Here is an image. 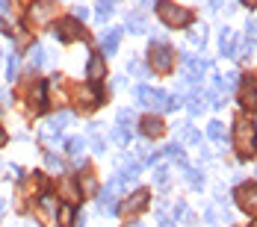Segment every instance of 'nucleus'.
I'll use <instances>...</instances> for the list:
<instances>
[{
  "label": "nucleus",
  "instance_id": "obj_29",
  "mask_svg": "<svg viewBox=\"0 0 257 227\" xmlns=\"http://www.w3.org/2000/svg\"><path fill=\"white\" fill-rule=\"evenodd\" d=\"M62 195H65V201L68 203H74L80 198V189L71 183V180H62Z\"/></svg>",
  "mask_w": 257,
  "mask_h": 227
},
{
  "label": "nucleus",
  "instance_id": "obj_19",
  "mask_svg": "<svg viewBox=\"0 0 257 227\" xmlns=\"http://www.w3.org/2000/svg\"><path fill=\"white\" fill-rule=\"evenodd\" d=\"M30 109H33V112H36V115H39V112H45V83H39V86H36V89H33V98H30Z\"/></svg>",
  "mask_w": 257,
  "mask_h": 227
},
{
  "label": "nucleus",
  "instance_id": "obj_9",
  "mask_svg": "<svg viewBox=\"0 0 257 227\" xmlns=\"http://www.w3.org/2000/svg\"><path fill=\"white\" fill-rule=\"evenodd\" d=\"M103 101L101 89L98 86H86V89H77V103L83 106V109H95L98 103Z\"/></svg>",
  "mask_w": 257,
  "mask_h": 227
},
{
  "label": "nucleus",
  "instance_id": "obj_7",
  "mask_svg": "<svg viewBox=\"0 0 257 227\" xmlns=\"http://www.w3.org/2000/svg\"><path fill=\"white\" fill-rule=\"evenodd\" d=\"M148 201H151V192H148V189H136L127 201H124L121 212H124V215H136V212H142V209L148 206Z\"/></svg>",
  "mask_w": 257,
  "mask_h": 227
},
{
  "label": "nucleus",
  "instance_id": "obj_32",
  "mask_svg": "<svg viewBox=\"0 0 257 227\" xmlns=\"http://www.w3.org/2000/svg\"><path fill=\"white\" fill-rule=\"evenodd\" d=\"M42 62H45V48H33V51H30V65L39 68Z\"/></svg>",
  "mask_w": 257,
  "mask_h": 227
},
{
  "label": "nucleus",
  "instance_id": "obj_1",
  "mask_svg": "<svg viewBox=\"0 0 257 227\" xmlns=\"http://www.w3.org/2000/svg\"><path fill=\"white\" fill-rule=\"evenodd\" d=\"M233 148L245 159L257 153V127L248 118H236L233 121Z\"/></svg>",
  "mask_w": 257,
  "mask_h": 227
},
{
  "label": "nucleus",
  "instance_id": "obj_13",
  "mask_svg": "<svg viewBox=\"0 0 257 227\" xmlns=\"http://www.w3.org/2000/svg\"><path fill=\"white\" fill-rule=\"evenodd\" d=\"M183 62H186V77H183V83H198L201 74L207 71V62L204 59H192V56H186Z\"/></svg>",
  "mask_w": 257,
  "mask_h": 227
},
{
  "label": "nucleus",
  "instance_id": "obj_11",
  "mask_svg": "<svg viewBox=\"0 0 257 227\" xmlns=\"http://www.w3.org/2000/svg\"><path fill=\"white\" fill-rule=\"evenodd\" d=\"M86 74H89V80H92V83H101L103 77H106V62H103L101 53H92V56H89Z\"/></svg>",
  "mask_w": 257,
  "mask_h": 227
},
{
  "label": "nucleus",
  "instance_id": "obj_41",
  "mask_svg": "<svg viewBox=\"0 0 257 227\" xmlns=\"http://www.w3.org/2000/svg\"><path fill=\"white\" fill-rule=\"evenodd\" d=\"M207 3H210V9H222L225 6V0H207Z\"/></svg>",
  "mask_w": 257,
  "mask_h": 227
},
{
  "label": "nucleus",
  "instance_id": "obj_31",
  "mask_svg": "<svg viewBox=\"0 0 257 227\" xmlns=\"http://www.w3.org/2000/svg\"><path fill=\"white\" fill-rule=\"evenodd\" d=\"M189 42H192V45H201V48H204V42H207V30H204V27H195V30L189 33Z\"/></svg>",
  "mask_w": 257,
  "mask_h": 227
},
{
  "label": "nucleus",
  "instance_id": "obj_14",
  "mask_svg": "<svg viewBox=\"0 0 257 227\" xmlns=\"http://www.w3.org/2000/svg\"><path fill=\"white\" fill-rule=\"evenodd\" d=\"M219 48H222V53L225 56H236V39H233V30H222L219 33Z\"/></svg>",
  "mask_w": 257,
  "mask_h": 227
},
{
  "label": "nucleus",
  "instance_id": "obj_36",
  "mask_svg": "<svg viewBox=\"0 0 257 227\" xmlns=\"http://www.w3.org/2000/svg\"><path fill=\"white\" fill-rule=\"evenodd\" d=\"M112 139H115L118 145H130V133L127 130H118V127H115V130H112Z\"/></svg>",
  "mask_w": 257,
  "mask_h": 227
},
{
  "label": "nucleus",
  "instance_id": "obj_43",
  "mask_svg": "<svg viewBox=\"0 0 257 227\" xmlns=\"http://www.w3.org/2000/svg\"><path fill=\"white\" fill-rule=\"evenodd\" d=\"M160 227H175V224H172V221H166V218H163V221H160Z\"/></svg>",
  "mask_w": 257,
  "mask_h": 227
},
{
  "label": "nucleus",
  "instance_id": "obj_42",
  "mask_svg": "<svg viewBox=\"0 0 257 227\" xmlns=\"http://www.w3.org/2000/svg\"><path fill=\"white\" fill-rule=\"evenodd\" d=\"M3 145H6V133L0 130V148H3Z\"/></svg>",
  "mask_w": 257,
  "mask_h": 227
},
{
  "label": "nucleus",
  "instance_id": "obj_8",
  "mask_svg": "<svg viewBox=\"0 0 257 227\" xmlns=\"http://www.w3.org/2000/svg\"><path fill=\"white\" fill-rule=\"evenodd\" d=\"M239 103H242L248 112H257V86H254L251 77H245L242 86H239Z\"/></svg>",
  "mask_w": 257,
  "mask_h": 227
},
{
  "label": "nucleus",
  "instance_id": "obj_45",
  "mask_svg": "<svg viewBox=\"0 0 257 227\" xmlns=\"http://www.w3.org/2000/svg\"><path fill=\"white\" fill-rule=\"evenodd\" d=\"M242 3H245V6H254L257 0H242Z\"/></svg>",
  "mask_w": 257,
  "mask_h": 227
},
{
  "label": "nucleus",
  "instance_id": "obj_25",
  "mask_svg": "<svg viewBox=\"0 0 257 227\" xmlns=\"http://www.w3.org/2000/svg\"><path fill=\"white\" fill-rule=\"evenodd\" d=\"M112 12H115V3H112V0H98V3H95V15H98L101 21H106Z\"/></svg>",
  "mask_w": 257,
  "mask_h": 227
},
{
  "label": "nucleus",
  "instance_id": "obj_17",
  "mask_svg": "<svg viewBox=\"0 0 257 227\" xmlns=\"http://www.w3.org/2000/svg\"><path fill=\"white\" fill-rule=\"evenodd\" d=\"M207 101H210V92H192V95H189V112H192V115L204 112Z\"/></svg>",
  "mask_w": 257,
  "mask_h": 227
},
{
  "label": "nucleus",
  "instance_id": "obj_4",
  "mask_svg": "<svg viewBox=\"0 0 257 227\" xmlns=\"http://www.w3.org/2000/svg\"><path fill=\"white\" fill-rule=\"evenodd\" d=\"M175 59H178V53L169 45H151V51H148V62L157 74H169L175 68Z\"/></svg>",
  "mask_w": 257,
  "mask_h": 227
},
{
  "label": "nucleus",
  "instance_id": "obj_22",
  "mask_svg": "<svg viewBox=\"0 0 257 227\" xmlns=\"http://www.w3.org/2000/svg\"><path fill=\"white\" fill-rule=\"evenodd\" d=\"M139 174V162L136 159H124V165H121V174H118V180L121 183H130L133 177Z\"/></svg>",
  "mask_w": 257,
  "mask_h": 227
},
{
  "label": "nucleus",
  "instance_id": "obj_35",
  "mask_svg": "<svg viewBox=\"0 0 257 227\" xmlns=\"http://www.w3.org/2000/svg\"><path fill=\"white\" fill-rule=\"evenodd\" d=\"M154 177H157V183H160V186H166V183H169V165H157Z\"/></svg>",
  "mask_w": 257,
  "mask_h": 227
},
{
  "label": "nucleus",
  "instance_id": "obj_37",
  "mask_svg": "<svg viewBox=\"0 0 257 227\" xmlns=\"http://www.w3.org/2000/svg\"><path fill=\"white\" fill-rule=\"evenodd\" d=\"M127 71H133V74H136V77H145V74H148V71H145V65H142L139 59H130Z\"/></svg>",
  "mask_w": 257,
  "mask_h": 227
},
{
  "label": "nucleus",
  "instance_id": "obj_46",
  "mask_svg": "<svg viewBox=\"0 0 257 227\" xmlns=\"http://www.w3.org/2000/svg\"><path fill=\"white\" fill-rule=\"evenodd\" d=\"M133 227H145V224H133Z\"/></svg>",
  "mask_w": 257,
  "mask_h": 227
},
{
  "label": "nucleus",
  "instance_id": "obj_47",
  "mask_svg": "<svg viewBox=\"0 0 257 227\" xmlns=\"http://www.w3.org/2000/svg\"><path fill=\"white\" fill-rule=\"evenodd\" d=\"M254 227H257V224H254Z\"/></svg>",
  "mask_w": 257,
  "mask_h": 227
},
{
  "label": "nucleus",
  "instance_id": "obj_16",
  "mask_svg": "<svg viewBox=\"0 0 257 227\" xmlns=\"http://www.w3.org/2000/svg\"><path fill=\"white\" fill-rule=\"evenodd\" d=\"M118 42H121V30L115 27V30H109V33L103 36V42H101L103 53H106V56H112V53L118 51Z\"/></svg>",
  "mask_w": 257,
  "mask_h": 227
},
{
  "label": "nucleus",
  "instance_id": "obj_6",
  "mask_svg": "<svg viewBox=\"0 0 257 227\" xmlns=\"http://www.w3.org/2000/svg\"><path fill=\"white\" fill-rule=\"evenodd\" d=\"M56 39L59 42H74V39H80L83 36V27H80L77 18H62V21H56Z\"/></svg>",
  "mask_w": 257,
  "mask_h": 227
},
{
  "label": "nucleus",
  "instance_id": "obj_38",
  "mask_svg": "<svg viewBox=\"0 0 257 227\" xmlns=\"http://www.w3.org/2000/svg\"><path fill=\"white\" fill-rule=\"evenodd\" d=\"M6 71H9V80H15V77H18V56H12V59H9Z\"/></svg>",
  "mask_w": 257,
  "mask_h": 227
},
{
  "label": "nucleus",
  "instance_id": "obj_20",
  "mask_svg": "<svg viewBox=\"0 0 257 227\" xmlns=\"http://www.w3.org/2000/svg\"><path fill=\"white\" fill-rule=\"evenodd\" d=\"M115 121H118V130H127L136 124V112L130 109V106H124V109H118V115H115Z\"/></svg>",
  "mask_w": 257,
  "mask_h": 227
},
{
  "label": "nucleus",
  "instance_id": "obj_2",
  "mask_svg": "<svg viewBox=\"0 0 257 227\" xmlns=\"http://www.w3.org/2000/svg\"><path fill=\"white\" fill-rule=\"evenodd\" d=\"M136 98L139 103H145V106H154L157 112H172V109H178L180 106V95H169V92H163V89H151V86H139L136 89Z\"/></svg>",
  "mask_w": 257,
  "mask_h": 227
},
{
  "label": "nucleus",
  "instance_id": "obj_44",
  "mask_svg": "<svg viewBox=\"0 0 257 227\" xmlns=\"http://www.w3.org/2000/svg\"><path fill=\"white\" fill-rule=\"evenodd\" d=\"M3 209H6V203L0 201V218H3Z\"/></svg>",
  "mask_w": 257,
  "mask_h": 227
},
{
  "label": "nucleus",
  "instance_id": "obj_33",
  "mask_svg": "<svg viewBox=\"0 0 257 227\" xmlns=\"http://www.w3.org/2000/svg\"><path fill=\"white\" fill-rule=\"evenodd\" d=\"M39 209H42V212H53V209H56V198H53V195H42Z\"/></svg>",
  "mask_w": 257,
  "mask_h": 227
},
{
  "label": "nucleus",
  "instance_id": "obj_12",
  "mask_svg": "<svg viewBox=\"0 0 257 227\" xmlns=\"http://www.w3.org/2000/svg\"><path fill=\"white\" fill-rule=\"evenodd\" d=\"M139 130H142V136H145V139H157V136H163V133H166V124H163L157 115H148V118H142V121H139Z\"/></svg>",
  "mask_w": 257,
  "mask_h": 227
},
{
  "label": "nucleus",
  "instance_id": "obj_18",
  "mask_svg": "<svg viewBox=\"0 0 257 227\" xmlns=\"http://www.w3.org/2000/svg\"><path fill=\"white\" fill-rule=\"evenodd\" d=\"M53 15H56V6L53 3H36L33 6V18L36 21H51Z\"/></svg>",
  "mask_w": 257,
  "mask_h": 227
},
{
  "label": "nucleus",
  "instance_id": "obj_39",
  "mask_svg": "<svg viewBox=\"0 0 257 227\" xmlns=\"http://www.w3.org/2000/svg\"><path fill=\"white\" fill-rule=\"evenodd\" d=\"M48 168H51V171H62V162H59L53 153H48Z\"/></svg>",
  "mask_w": 257,
  "mask_h": 227
},
{
  "label": "nucleus",
  "instance_id": "obj_24",
  "mask_svg": "<svg viewBox=\"0 0 257 227\" xmlns=\"http://www.w3.org/2000/svg\"><path fill=\"white\" fill-rule=\"evenodd\" d=\"M166 156H169L172 162H178L180 168H186V153H183L180 145H169V148H166Z\"/></svg>",
  "mask_w": 257,
  "mask_h": 227
},
{
  "label": "nucleus",
  "instance_id": "obj_30",
  "mask_svg": "<svg viewBox=\"0 0 257 227\" xmlns=\"http://www.w3.org/2000/svg\"><path fill=\"white\" fill-rule=\"evenodd\" d=\"M127 30L130 33H145V18L142 15H127Z\"/></svg>",
  "mask_w": 257,
  "mask_h": 227
},
{
  "label": "nucleus",
  "instance_id": "obj_10",
  "mask_svg": "<svg viewBox=\"0 0 257 227\" xmlns=\"http://www.w3.org/2000/svg\"><path fill=\"white\" fill-rule=\"evenodd\" d=\"M68 121H71V112H59V115H53L51 121L42 127V136H45V139H53L56 133H62V130L68 127Z\"/></svg>",
  "mask_w": 257,
  "mask_h": 227
},
{
  "label": "nucleus",
  "instance_id": "obj_34",
  "mask_svg": "<svg viewBox=\"0 0 257 227\" xmlns=\"http://www.w3.org/2000/svg\"><path fill=\"white\" fill-rule=\"evenodd\" d=\"M245 42L257 45V18H251V21H248V27H245Z\"/></svg>",
  "mask_w": 257,
  "mask_h": 227
},
{
  "label": "nucleus",
  "instance_id": "obj_5",
  "mask_svg": "<svg viewBox=\"0 0 257 227\" xmlns=\"http://www.w3.org/2000/svg\"><path fill=\"white\" fill-rule=\"evenodd\" d=\"M233 201H236V206H239L245 215H257V183H242V186H236Z\"/></svg>",
  "mask_w": 257,
  "mask_h": 227
},
{
  "label": "nucleus",
  "instance_id": "obj_40",
  "mask_svg": "<svg viewBox=\"0 0 257 227\" xmlns=\"http://www.w3.org/2000/svg\"><path fill=\"white\" fill-rule=\"evenodd\" d=\"M86 15H89V9H86V6H77V9H74V18H83V21H86Z\"/></svg>",
  "mask_w": 257,
  "mask_h": 227
},
{
  "label": "nucleus",
  "instance_id": "obj_28",
  "mask_svg": "<svg viewBox=\"0 0 257 227\" xmlns=\"http://www.w3.org/2000/svg\"><path fill=\"white\" fill-rule=\"evenodd\" d=\"M207 136H210L213 142H222V139H225V124H222V121H210V124H207Z\"/></svg>",
  "mask_w": 257,
  "mask_h": 227
},
{
  "label": "nucleus",
  "instance_id": "obj_3",
  "mask_svg": "<svg viewBox=\"0 0 257 227\" xmlns=\"http://www.w3.org/2000/svg\"><path fill=\"white\" fill-rule=\"evenodd\" d=\"M157 15H160L163 24L172 27V30H180V27H186L192 21V12L186 6H178L175 0H157Z\"/></svg>",
  "mask_w": 257,
  "mask_h": 227
},
{
  "label": "nucleus",
  "instance_id": "obj_26",
  "mask_svg": "<svg viewBox=\"0 0 257 227\" xmlns=\"http://www.w3.org/2000/svg\"><path fill=\"white\" fill-rule=\"evenodd\" d=\"M183 174H186V180H189V186H192V189H201V186H204V174H201L198 168H189V165H186V168H183Z\"/></svg>",
  "mask_w": 257,
  "mask_h": 227
},
{
  "label": "nucleus",
  "instance_id": "obj_23",
  "mask_svg": "<svg viewBox=\"0 0 257 227\" xmlns=\"http://www.w3.org/2000/svg\"><path fill=\"white\" fill-rule=\"evenodd\" d=\"M74 218H77L74 203H62V206H59V224H62V227H71V224H74Z\"/></svg>",
  "mask_w": 257,
  "mask_h": 227
},
{
  "label": "nucleus",
  "instance_id": "obj_21",
  "mask_svg": "<svg viewBox=\"0 0 257 227\" xmlns=\"http://www.w3.org/2000/svg\"><path fill=\"white\" fill-rule=\"evenodd\" d=\"M175 218H178V221H183V224H195V215H192V209L186 206V201L175 203Z\"/></svg>",
  "mask_w": 257,
  "mask_h": 227
},
{
  "label": "nucleus",
  "instance_id": "obj_27",
  "mask_svg": "<svg viewBox=\"0 0 257 227\" xmlns=\"http://www.w3.org/2000/svg\"><path fill=\"white\" fill-rule=\"evenodd\" d=\"M83 148H86V139H83V136H74V139H68V142H65V151L71 153V156H80Z\"/></svg>",
  "mask_w": 257,
  "mask_h": 227
},
{
  "label": "nucleus",
  "instance_id": "obj_15",
  "mask_svg": "<svg viewBox=\"0 0 257 227\" xmlns=\"http://www.w3.org/2000/svg\"><path fill=\"white\" fill-rule=\"evenodd\" d=\"M95 192H98V177L92 171H80V195L86 198V195H95Z\"/></svg>",
  "mask_w": 257,
  "mask_h": 227
}]
</instances>
